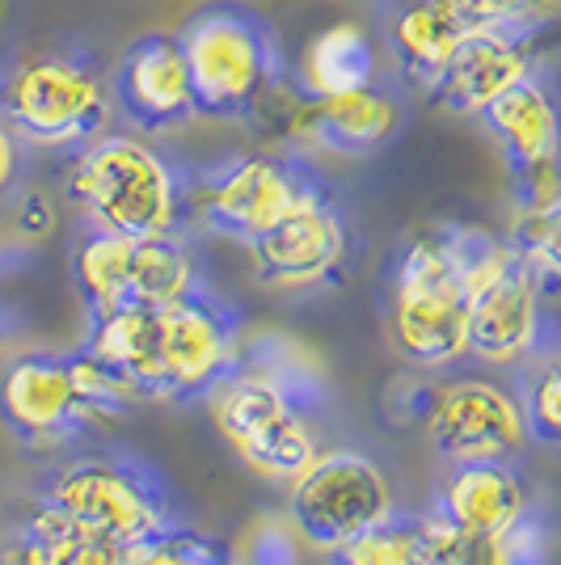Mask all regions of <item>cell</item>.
<instances>
[{"label": "cell", "mask_w": 561, "mask_h": 565, "mask_svg": "<svg viewBox=\"0 0 561 565\" xmlns=\"http://www.w3.org/2000/svg\"><path fill=\"white\" fill-rule=\"evenodd\" d=\"M136 565H233V553L220 541L187 527V532H173L157 544H144Z\"/></svg>", "instance_id": "cell-29"}, {"label": "cell", "mask_w": 561, "mask_h": 565, "mask_svg": "<svg viewBox=\"0 0 561 565\" xmlns=\"http://www.w3.org/2000/svg\"><path fill=\"white\" fill-rule=\"evenodd\" d=\"M507 258V241L481 228H426L393 275V342L419 367H444L465 354L468 296Z\"/></svg>", "instance_id": "cell-2"}, {"label": "cell", "mask_w": 561, "mask_h": 565, "mask_svg": "<svg viewBox=\"0 0 561 565\" xmlns=\"http://www.w3.org/2000/svg\"><path fill=\"white\" fill-rule=\"evenodd\" d=\"M326 182L313 178L296 161L283 157H241L229 169H220L208 182H187L190 220L208 224L211 233L233 236V241H254L266 233L275 220L300 207L305 199L321 194Z\"/></svg>", "instance_id": "cell-9"}, {"label": "cell", "mask_w": 561, "mask_h": 565, "mask_svg": "<svg viewBox=\"0 0 561 565\" xmlns=\"http://www.w3.org/2000/svg\"><path fill=\"white\" fill-rule=\"evenodd\" d=\"M68 194L89 212V224L110 233H187V182L157 148L131 136H102L85 143L68 173Z\"/></svg>", "instance_id": "cell-4"}, {"label": "cell", "mask_w": 561, "mask_h": 565, "mask_svg": "<svg viewBox=\"0 0 561 565\" xmlns=\"http://www.w3.org/2000/svg\"><path fill=\"white\" fill-rule=\"evenodd\" d=\"M465 34L452 22L444 0H410L401 4L393 18V43H398L401 64L410 72H419L422 85H431V76L440 72L447 60V51L456 47Z\"/></svg>", "instance_id": "cell-23"}, {"label": "cell", "mask_w": 561, "mask_h": 565, "mask_svg": "<svg viewBox=\"0 0 561 565\" xmlns=\"http://www.w3.org/2000/svg\"><path fill=\"white\" fill-rule=\"evenodd\" d=\"M115 97L123 115L140 131H169L187 122L194 115V94H190V72L178 39L148 34L127 51L118 64Z\"/></svg>", "instance_id": "cell-15"}, {"label": "cell", "mask_w": 561, "mask_h": 565, "mask_svg": "<svg viewBox=\"0 0 561 565\" xmlns=\"http://www.w3.org/2000/svg\"><path fill=\"white\" fill-rule=\"evenodd\" d=\"M426 430L444 465H477V460L515 465L528 444L519 397L494 380H456L444 393H435Z\"/></svg>", "instance_id": "cell-12"}, {"label": "cell", "mask_w": 561, "mask_h": 565, "mask_svg": "<svg viewBox=\"0 0 561 565\" xmlns=\"http://www.w3.org/2000/svg\"><path fill=\"white\" fill-rule=\"evenodd\" d=\"M375 81V47L368 30L354 22H334L326 25L300 55L296 68V89L300 97H329L347 94L359 85Z\"/></svg>", "instance_id": "cell-20"}, {"label": "cell", "mask_w": 561, "mask_h": 565, "mask_svg": "<svg viewBox=\"0 0 561 565\" xmlns=\"http://www.w3.org/2000/svg\"><path fill=\"white\" fill-rule=\"evenodd\" d=\"M85 351L127 380L140 401H157V308L118 305L89 317Z\"/></svg>", "instance_id": "cell-19"}, {"label": "cell", "mask_w": 561, "mask_h": 565, "mask_svg": "<svg viewBox=\"0 0 561 565\" xmlns=\"http://www.w3.org/2000/svg\"><path fill=\"white\" fill-rule=\"evenodd\" d=\"M389 511V481L363 451H321L305 472L292 477L287 527L317 553L351 541L354 532L380 523Z\"/></svg>", "instance_id": "cell-8"}, {"label": "cell", "mask_w": 561, "mask_h": 565, "mask_svg": "<svg viewBox=\"0 0 561 565\" xmlns=\"http://www.w3.org/2000/svg\"><path fill=\"white\" fill-rule=\"evenodd\" d=\"M523 507H528V486L515 465L477 460V465H447L431 511H440L468 541H494Z\"/></svg>", "instance_id": "cell-17"}, {"label": "cell", "mask_w": 561, "mask_h": 565, "mask_svg": "<svg viewBox=\"0 0 561 565\" xmlns=\"http://www.w3.org/2000/svg\"><path fill=\"white\" fill-rule=\"evenodd\" d=\"M250 254H254V270L262 282L308 287L338 270V262L347 254V224L321 190L300 207H292L283 220H275L266 233H257L250 241Z\"/></svg>", "instance_id": "cell-13"}, {"label": "cell", "mask_w": 561, "mask_h": 565, "mask_svg": "<svg viewBox=\"0 0 561 565\" xmlns=\"http://www.w3.org/2000/svg\"><path fill=\"white\" fill-rule=\"evenodd\" d=\"M523 409V426H528V439H537L540 448H558L561 444V372L549 363L537 376L528 401L519 405Z\"/></svg>", "instance_id": "cell-30"}, {"label": "cell", "mask_w": 561, "mask_h": 565, "mask_svg": "<svg viewBox=\"0 0 561 565\" xmlns=\"http://www.w3.org/2000/svg\"><path fill=\"white\" fill-rule=\"evenodd\" d=\"M326 565H405V511H389V515L354 532L351 541L334 544L321 553Z\"/></svg>", "instance_id": "cell-26"}, {"label": "cell", "mask_w": 561, "mask_h": 565, "mask_svg": "<svg viewBox=\"0 0 561 565\" xmlns=\"http://www.w3.org/2000/svg\"><path fill=\"white\" fill-rule=\"evenodd\" d=\"M241 312L208 279L157 308V401H208L236 367Z\"/></svg>", "instance_id": "cell-6"}, {"label": "cell", "mask_w": 561, "mask_h": 565, "mask_svg": "<svg viewBox=\"0 0 561 565\" xmlns=\"http://www.w3.org/2000/svg\"><path fill=\"white\" fill-rule=\"evenodd\" d=\"M461 34H537L558 0H444Z\"/></svg>", "instance_id": "cell-24"}, {"label": "cell", "mask_w": 561, "mask_h": 565, "mask_svg": "<svg viewBox=\"0 0 561 565\" xmlns=\"http://www.w3.org/2000/svg\"><path fill=\"white\" fill-rule=\"evenodd\" d=\"M190 72L194 115L236 118L250 115L275 81V47L266 25L250 9L211 4L194 13L178 34Z\"/></svg>", "instance_id": "cell-5"}, {"label": "cell", "mask_w": 561, "mask_h": 565, "mask_svg": "<svg viewBox=\"0 0 561 565\" xmlns=\"http://www.w3.org/2000/svg\"><path fill=\"white\" fill-rule=\"evenodd\" d=\"M0 118L22 140L89 143L110 118V94L81 60L43 55L9 72L0 85Z\"/></svg>", "instance_id": "cell-7"}, {"label": "cell", "mask_w": 561, "mask_h": 565, "mask_svg": "<svg viewBox=\"0 0 561 565\" xmlns=\"http://www.w3.org/2000/svg\"><path fill=\"white\" fill-rule=\"evenodd\" d=\"M401 122V106L384 89L359 85L347 94L329 97H300L296 110L287 115V131L313 140L317 148L329 152H347V157H363L375 152L384 140H393Z\"/></svg>", "instance_id": "cell-16"}, {"label": "cell", "mask_w": 561, "mask_h": 565, "mask_svg": "<svg viewBox=\"0 0 561 565\" xmlns=\"http://www.w3.org/2000/svg\"><path fill=\"white\" fill-rule=\"evenodd\" d=\"M465 351L494 367H511L528 354L553 351L549 296L540 291L537 275L511 245H507V262L468 296Z\"/></svg>", "instance_id": "cell-10"}, {"label": "cell", "mask_w": 561, "mask_h": 565, "mask_svg": "<svg viewBox=\"0 0 561 565\" xmlns=\"http://www.w3.org/2000/svg\"><path fill=\"white\" fill-rule=\"evenodd\" d=\"M131 241L136 236L110 233L89 224V233L81 236L76 254H72V279L85 300V312H110L127 305V270H131Z\"/></svg>", "instance_id": "cell-22"}, {"label": "cell", "mask_w": 561, "mask_h": 565, "mask_svg": "<svg viewBox=\"0 0 561 565\" xmlns=\"http://www.w3.org/2000/svg\"><path fill=\"white\" fill-rule=\"evenodd\" d=\"M275 347L279 351H266V338L250 351L241 347L236 367L208 401L220 435L250 469L292 481L321 456L317 426L326 423L329 384L292 342L275 338Z\"/></svg>", "instance_id": "cell-1"}, {"label": "cell", "mask_w": 561, "mask_h": 565, "mask_svg": "<svg viewBox=\"0 0 561 565\" xmlns=\"http://www.w3.org/2000/svg\"><path fill=\"white\" fill-rule=\"evenodd\" d=\"M481 118L507 148V161L515 169V182L537 173V169L558 166V115L537 76H523L507 85L502 94L486 102Z\"/></svg>", "instance_id": "cell-18"}, {"label": "cell", "mask_w": 561, "mask_h": 565, "mask_svg": "<svg viewBox=\"0 0 561 565\" xmlns=\"http://www.w3.org/2000/svg\"><path fill=\"white\" fill-rule=\"evenodd\" d=\"M523 76H532V34H465L426 89L452 115H481L486 102Z\"/></svg>", "instance_id": "cell-14"}, {"label": "cell", "mask_w": 561, "mask_h": 565, "mask_svg": "<svg viewBox=\"0 0 561 565\" xmlns=\"http://www.w3.org/2000/svg\"><path fill=\"white\" fill-rule=\"evenodd\" d=\"M199 275V258L190 249L187 233H157L131 241V270H127V305L161 308L187 296Z\"/></svg>", "instance_id": "cell-21"}, {"label": "cell", "mask_w": 561, "mask_h": 565, "mask_svg": "<svg viewBox=\"0 0 561 565\" xmlns=\"http://www.w3.org/2000/svg\"><path fill=\"white\" fill-rule=\"evenodd\" d=\"M64 363H68L76 393H81V397H85V405L97 414V423H110V418L127 414V409L140 401V393H136L127 380L118 376V372H110V367H106L102 359H94L85 347L64 351Z\"/></svg>", "instance_id": "cell-25"}, {"label": "cell", "mask_w": 561, "mask_h": 565, "mask_svg": "<svg viewBox=\"0 0 561 565\" xmlns=\"http://www.w3.org/2000/svg\"><path fill=\"white\" fill-rule=\"evenodd\" d=\"M468 536L440 511H405V565H465Z\"/></svg>", "instance_id": "cell-27"}, {"label": "cell", "mask_w": 561, "mask_h": 565, "mask_svg": "<svg viewBox=\"0 0 561 565\" xmlns=\"http://www.w3.org/2000/svg\"><path fill=\"white\" fill-rule=\"evenodd\" d=\"M245 565H300L296 532H292L283 519L257 523L250 544H245Z\"/></svg>", "instance_id": "cell-31"}, {"label": "cell", "mask_w": 561, "mask_h": 565, "mask_svg": "<svg viewBox=\"0 0 561 565\" xmlns=\"http://www.w3.org/2000/svg\"><path fill=\"white\" fill-rule=\"evenodd\" d=\"M39 502L72 519L81 532L115 544H157L190 527L165 469L131 448L89 451L51 469L39 486Z\"/></svg>", "instance_id": "cell-3"}, {"label": "cell", "mask_w": 561, "mask_h": 565, "mask_svg": "<svg viewBox=\"0 0 561 565\" xmlns=\"http://www.w3.org/2000/svg\"><path fill=\"white\" fill-rule=\"evenodd\" d=\"M490 565H549V527L537 507L519 515L490 541Z\"/></svg>", "instance_id": "cell-28"}, {"label": "cell", "mask_w": 561, "mask_h": 565, "mask_svg": "<svg viewBox=\"0 0 561 565\" xmlns=\"http://www.w3.org/2000/svg\"><path fill=\"white\" fill-rule=\"evenodd\" d=\"M13 169H18V136H13V131L4 127V118H0V190L9 186Z\"/></svg>", "instance_id": "cell-32"}, {"label": "cell", "mask_w": 561, "mask_h": 565, "mask_svg": "<svg viewBox=\"0 0 561 565\" xmlns=\"http://www.w3.org/2000/svg\"><path fill=\"white\" fill-rule=\"evenodd\" d=\"M0 423L25 448H68L94 435L97 414L76 393L64 351H30L0 372Z\"/></svg>", "instance_id": "cell-11"}]
</instances>
